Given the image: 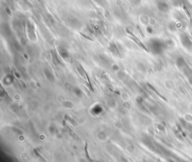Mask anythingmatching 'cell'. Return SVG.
I'll return each instance as SVG.
<instances>
[{"mask_svg":"<svg viewBox=\"0 0 192 162\" xmlns=\"http://www.w3.org/2000/svg\"><path fill=\"white\" fill-rule=\"evenodd\" d=\"M150 45L151 50L155 53H161L164 48V44L159 39H152Z\"/></svg>","mask_w":192,"mask_h":162,"instance_id":"obj_1","label":"cell"},{"mask_svg":"<svg viewBox=\"0 0 192 162\" xmlns=\"http://www.w3.org/2000/svg\"><path fill=\"white\" fill-rule=\"evenodd\" d=\"M180 40L182 45L187 48L188 50H191L192 48V42L189 36L186 33H182L180 35Z\"/></svg>","mask_w":192,"mask_h":162,"instance_id":"obj_2","label":"cell"},{"mask_svg":"<svg viewBox=\"0 0 192 162\" xmlns=\"http://www.w3.org/2000/svg\"><path fill=\"white\" fill-rule=\"evenodd\" d=\"M157 8L161 12H167L170 10V5L167 2L164 1H158L157 2Z\"/></svg>","mask_w":192,"mask_h":162,"instance_id":"obj_3","label":"cell"},{"mask_svg":"<svg viewBox=\"0 0 192 162\" xmlns=\"http://www.w3.org/2000/svg\"><path fill=\"white\" fill-rule=\"evenodd\" d=\"M176 65H177V66L181 69H182L185 66H187L188 64H187V63L185 62V59L183 58V57H179L177 60H176Z\"/></svg>","mask_w":192,"mask_h":162,"instance_id":"obj_4","label":"cell"},{"mask_svg":"<svg viewBox=\"0 0 192 162\" xmlns=\"http://www.w3.org/2000/svg\"><path fill=\"white\" fill-rule=\"evenodd\" d=\"M141 1L142 0H129V2L133 7H137L141 4Z\"/></svg>","mask_w":192,"mask_h":162,"instance_id":"obj_5","label":"cell"},{"mask_svg":"<svg viewBox=\"0 0 192 162\" xmlns=\"http://www.w3.org/2000/svg\"><path fill=\"white\" fill-rule=\"evenodd\" d=\"M188 80H189L190 83H191V85H192V74H191V75H189V76H188Z\"/></svg>","mask_w":192,"mask_h":162,"instance_id":"obj_6","label":"cell"},{"mask_svg":"<svg viewBox=\"0 0 192 162\" xmlns=\"http://www.w3.org/2000/svg\"><path fill=\"white\" fill-rule=\"evenodd\" d=\"M191 139H192V134H191Z\"/></svg>","mask_w":192,"mask_h":162,"instance_id":"obj_7","label":"cell"}]
</instances>
